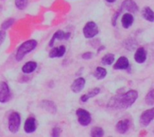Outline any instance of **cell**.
I'll use <instances>...</instances> for the list:
<instances>
[{
  "instance_id": "obj_21",
  "label": "cell",
  "mask_w": 154,
  "mask_h": 137,
  "mask_svg": "<svg viewBox=\"0 0 154 137\" xmlns=\"http://www.w3.org/2000/svg\"><path fill=\"white\" fill-rule=\"evenodd\" d=\"M93 75H94V77L96 78L99 80H102L105 78V77L107 75V71L103 67H97Z\"/></svg>"
},
{
  "instance_id": "obj_3",
  "label": "cell",
  "mask_w": 154,
  "mask_h": 137,
  "mask_svg": "<svg viewBox=\"0 0 154 137\" xmlns=\"http://www.w3.org/2000/svg\"><path fill=\"white\" fill-rule=\"evenodd\" d=\"M20 125V116L19 113L14 111L11 113L8 117V129L12 133L18 132Z\"/></svg>"
},
{
  "instance_id": "obj_25",
  "label": "cell",
  "mask_w": 154,
  "mask_h": 137,
  "mask_svg": "<svg viewBox=\"0 0 154 137\" xmlns=\"http://www.w3.org/2000/svg\"><path fill=\"white\" fill-rule=\"evenodd\" d=\"M28 5V0H15V5L20 10H23Z\"/></svg>"
},
{
  "instance_id": "obj_5",
  "label": "cell",
  "mask_w": 154,
  "mask_h": 137,
  "mask_svg": "<svg viewBox=\"0 0 154 137\" xmlns=\"http://www.w3.org/2000/svg\"><path fill=\"white\" fill-rule=\"evenodd\" d=\"M76 114L78 116V120L80 124L83 126H87L91 123L92 117L90 112L83 108H78L76 111Z\"/></svg>"
},
{
  "instance_id": "obj_4",
  "label": "cell",
  "mask_w": 154,
  "mask_h": 137,
  "mask_svg": "<svg viewBox=\"0 0 154 137\" xmlns=\"http://www.w3.org/2000/svg\"><path fill=\"white\" fill-rule=\"evenodd\" d=\"M83 33L87 39H92L95 37L99 33V28L97 24L93 21H89L84 26L83 29Z\"/></svg>"
},
{
  "instance_id": "obj_2",
  "label": "cell",
  "mask_w": 154,
  "mask_h": 137,
  "mask_svg": "<svg viewBox=\"0 0 154 137\" xmlns=\"http://www.w3.org/2000/svg\"><path fill=\"white\" fill-rule=\"evenodd\" d=\"M37 42L34 39H31V40H29L25 42L24 43H23L18 48L17 51L16 53V60L17 61H20L22 60V59L27 54H29V52H31L32 51L35 49L37 46Z\"/></svg>"
},
{
  "instance_id": "obj_22",
  "label": "cell",
  "mask_w": 154,
  "mask_h": 137,
  "mask_svg": "<svg viewBox=\"0 0 154 137\" xmlns=\"http://www.w3.org/2000/svg\"><path fill=\"white\" fill-rule=\"evenodd\" d=\"M90 135L93 137H102L104 135V130L102 127L94 126L91 129Z\"/></svg>"
},
{
  "instance_id": "obj_26",
  "label": "cell",
  "mask_w": 154,
  "mask_h": 137,
  "mask_svg": "<svg viewBox=\"0 0 154 137\" xmlns=\"http://www.w3.org/2000/svg\"><path fill=\"white\" fill-rule=\"evenodd\" d=\"M15 22V20L13 18H9V19L6 20L5 21L2 23L1 26V28L2 29V30H6L9 28V27L11 26L14 24V23Z\"/></svg>"
},
{
  "instance_id": "obj_31",
  "label": "cell",
  "mask_w": 154,
  "mask_h": 137,
  "mask_svg": "<svg viewBox=\"0 0 154 137\" xmlns=\"http://www.w3.org/2000/svg\"><path fill=\"white\" fill-rule=\"evenodd\" d=\"M92 57H93L92 52H86L82 55V58L84 60H90L92 58Z\"/></svg>"
},
{
  "instance_id": "obj_33",
  "label": "cell",
  "mask_w": 154,
  "mask_h": 137,
  "mask_svg": "<svg viewBox=\"0 0 154 137\" xmlns=\"http://www.w3.org/2000/svg\"><path fill=\"white\" fill-rule=\"evenodd\" d=\"M115 1L116 0H106V2H108L109 3H114Z\"/></svg>"
},
{
  "instance_id": "obj_11",
  "label": "cell",
  "mask_w": 154,
  "mask_h": 137,
  "mask_svg": "<svg viewBox=\"0 0 154 137\" xmlns=\"http://www.w3.org/2000/svg\"><path fill=\"white\" fill-rule=\"evenodd\" d=\"M36 120L34 117H29L26 120L24 123V131L26 133H32L36 129Z\"/></svg>"
},
{
  "instance_id": "obj_6",
  "label": "cell",
  "mask_w": 154,
  "mask_h": 137,
  "mask_svg": "<svg viewBox=\"0 0 154 137\" xmlns=\"http://www.w3.org/2000/svg\"><path fill=\"white\" fill-rule=\"evenodd\" d=\"M154 117V109L153 108L150 109L146 110L142 114H141L140 117V123L143 126H147L152 120H153Z\"/></svg>"
},
{
  "instance_id": "obj_18",
  "label": "cell",
  "mask_w": 154,
  "mask_h": 137,
  "mask_svg": "<svg viewBox=\"0 0 154 137\" xmlns=\"http://www.w3.org/2000/svg\"><path fill=\"white\" fill-rule=\"evenodd\" d=\"M37 63L34 61H29L27 62L24 64V66L22 67V71L23 73L29 74L34 72L37 68Z\"/></svg>"
},
{
  "instance_id": "obj_28",
  "label": "cell",
  "mask_w": 154,
  "mask_h": 137,
  "mask_svg": "<svg viewBox=\"0 0 154 137\" xmlns=\"http://www.w3.org/2000/svg\"><path fill=\"white\" fill-rule=\"evenodd\" d=\"M134 39H129V40H127L126 42V48H127L128 50H129V51H132V50H133L134 48H135V45H137V44H133L132 45V41H133Z\"/></svg>"
},
{
  "instance_id": "obj_27",
  "label": "cell",
  "mask_w": 154,
  "mask_h": 137,
  "mask_svg": "<svg viewBox=\"0 0 154 137\" xmlns=\"http://www.w3.org/2000/svg\"><path fill=\"white\" fill-rule=\"evenodd\" d=\"M121 12H122L121 10H120V9H119V10L117 11L115 14H114V16L112 17V19H111V24H112V26H115L116 24H117V19H118L119 16H120V14Z\"/></svg>"
},
{
  "instance_id": "obj_10",
  "label": "cell",
  "mask_w": 154,
  "mask_h": 137,
  "mask_svg": "<svg viewBox=\"0 0 154 137\" xmlns=\"http://www.w3.org/2000/svg\"><path fill=\"white\" fill-rule=\"evenodd\" d=\"M86 81L84 78L81 77V78H77L76 80L74 81V82L72 83V86H71V89H72V91L75 93H80L81 90L84 89V86H85Z\"/></svg>"
},
{
  "instance_id": "obj_16",
  "label": "cell",
  "mask_w": 154,
  "mask_h": 137,
  "mask_svg": "<svg viewBox=\"0 0 154 137\" xmlns=\"http://www.w3.org/2000/svg\"><path fill=\"white\" fill-rule=\"evenodd\" d=\"M122 26L124 29H128L132 25L134 22V17L131 13H126L123 14L121 19Z\"/></svg>"
},
{
  "instance_id": "obj_14",
  "label": "cell",
  "mask_w": 154,
  "mask_h": 137,
  "mask_svg": "<svg viewBox=\"0 0 154 137\" xmlns=\"http://www.w3.org/2000/svg\"><path fill=\"white\" fill-rule=\"evenodd\" d=\"M129 66V60L126 57H120L114 65V69L120 70V69H127Z\"/></svg>"
},
{
  "instance_id": "obj_12",
  "label": "cell",
  "mask_w": 154,
  "mask_h": 137,
  "mask_svg": "<svg viewBox=\"0 0 154 137\" xmlns=\"http://www.w3.org/2000/svg\"><path fill=\"white\" fill-rule=\"evenodd\" d=\"M129 126H130V122L128 119L120 120L116 125V130L119 133L124 134L129 130Z\"/></svg>"
},
{
  "instance_id": "obj_24",
  "label": "cell",
  "mask_w": 154,
  "mask_h": 137,
  "mask_svg": "<svg viewBox=\"0 0 154 137\" xmlns=\"http://www.w3.org/2000/svg\"><path fill=\"white\" fill-rule=\"evenodd\" d=\"M145 102L149 105H151L153 106L154 104V93H153V90H151L150 92H148V93L147 94L145 97Z\"/></svg>"
},
{
  "instance_id": "obj_19",
  "label": "cell",
  "mask_w": 154,
  "mask_h": 137,
  "mask_svg": "<svg viewBox=\"0 0 154 137\" xmlns=\"http://www.w3.org/2000/svg\"><path fill=\"white\" fill-rule=\"evenodd\" d=\"M141 15H142L143 17L147 21H150V22L153 23L154 20V15H153V11L150 7H144L143 8L142 11H141Z\"/></svg>"
},
{
  "instance_id": "obj_32",
  "label": "cell",
  "mask_w": 154,
  "mask_h": 137,
  "mask_svg": "<svg viewBox=\"0 0 154 137\" xmlns=\"http://www.w3.org/2000/svg\"><path fill=\"white\" fill-rule=\"evenodd\" d=\"M103 49H105V47H104V46H101L100 48H99V50H98V52H99V51H102V50H103Z\"/></svg>"
},
{
  "instance_id": "obj_29",
  "label": "cell",
  "mask_w": 154,
  "mask_h": 137,
  "mask_svg": "<svg viewBox=\"0 0 154 137\" xmlns=\"http://www.w3.org/2000/svg\"><path fill=\"white\" fill-rule=\"evenodd\" d=\"M60 133H61V129L60 127H54L52 130V136L54 137H57V136H60Z\"/></svg>"
},
{
  "instance_id": "obj_7",
  "label": "cell",
  "mask_w": 154,
  "mask_h": 137,
  "mask_svg": "<svg viewBox=\"0 0 154 137\" xmlns=\"http://www.w3.org/2000/svg\"><path fill=\"white\" fill-rule=\"evenodd\" d=\"M11 93L8 85L5 81L0 82V102L5 103L10 99Z\"/></svg>"
},
{
  "instance_id": "obj_17",
  "label": "cell",
  "mask_w": 154,
  "mask_h": 137,
  "mask_svg": "<svg viewBox=\"0 0 154 137\" xmlns=\"http://www.w3.org/2000/svg\"><path fill=\"white\" fill-rule=\"evenodd\" d=\"M42 108L48 111L51 114H55L57 112V106L54 104V102L50 100H44L42 101V104H41Z\"/></svg>"
},
{
  "instance_id": "obj_15",
  "label": "cell",
  "mask_w": 154,
  "mask_h": 137,
  "mask_svg": "<svg viewBox=\"0 0 154 137\" xmlns=\"http://www.w3.org/2000/svg\"><path fill=\"white\" fill-rule=\"evenodd\" d=\"M66 47L64 45H61V46L58 47V48H52L49 53V57L51 58H55V57H62L64 56L65 53H66Z\"/></svg>"
},
{
  "instance_id": "obj_13",
  "label": "cell",
  "mask_w": 154,
  "mask_h": 137,
  "mask_svg": "<svg viewBox=\"0 0 154 137\" xmlns=\"http://www.w3.org/2000/svg\"><path fill=\"white\" fill-rule=\"evenodd\" d=\"M135 60L138 63H143L146 61L147 59V52L144 48H139L137 49L135 52V56H134Z\"/></svg>"
},
{
  "instance_id": "obj_30",
  "label": "cell",
  "mask_w": 154,
  "mask_h": 137,
  "mask_svg": "<svg viewBox=\"0 0 154 137\" xmlns=\"http://www.w3.org/2000/svg\"><path fill=\"white\" fill-rule=\"evenodd\" d=\"M6 38V33L4 30H0V45L4 42Z\"/></svg>"
},
{
  "instance_id": "obj_9",
  "label": "cell",
  "mask_w": 154,
  "mask_h": 137,
  "mask_svg": "<svg viewBox=\"0 0 154 137\" xmlns=\"http://www.w3.org/2000/svg\"><path fill=\"white\" fill-rule=\"evenodd\" d=\"M71 33H65L62 30H58L56 32L53 36L52 39H51L49 43V46L52 48L54 45L55 40H68L70 38Z\"/></svg>"
},
{
  "instance_id": "obj_20",
  "label": "cell",
  "mask_w": 154,
  "mask_h": 137,
  "mask_svg": "<svg viewBox=\"0 0 154 137\" xmlns=\"http://www.w3.org/2000/svg\"><path fill=\"white\" fill-rule=\"evenodd\" d=\"M99 92H100V88H99V87H95V88H93L91 91L86 93V94L83 95L81 97V100L84 102H87V101L88 100V99H90V98L94 97L96 95L99 94Z\"/></svg>"
},
{
  "instance_id": "obj_8",
  "label": "cell",
  "mask_w": 154,
  "mask_h": 137,
  "mask_svg": "<svg viewBox=\"0 0 154 137\" xmlns=\"http://www.w3.org/2000/svg\"><path fill=\"white\" fill-rule=\"evenodd\" d=\"M120 9L121 10V11H129V13L134 14L138 11V6L133 0H124L122 2L121 7Z\"/></svg>"
},
{
  "instance_id": "obj_1",
  "label": "cell",
  "mask_w": 154,
  "mask_h": 137,
  "mask_svg": "<svg viewBox=\"0 0 154 137\" xmlns=\"http://www.w3.org/2000/svg\"><path fill=\"white\" fill-rule=\"evenodd\" d=\"M138 96V93L136 90H129L124 94L117 95L111 99L108 106L115 109H126L133 105Z\"/></svg>"
},
{
  "instance_id": "obj_23",
  "label": "cell",
  "mask_w": 154,
  "mask_h": 137,
  "mask_svg": "<svg viewBox=\"0 0 154 137\" xmlns=\"http://www.w3.org/2000/svg\"><path fill=\"white\" fill-rule=\"evenodd\" d=\"M114 55L112 54H107L102 58V63L104 65H111L114 61Z\"/></svg>"
}]
</instances>
